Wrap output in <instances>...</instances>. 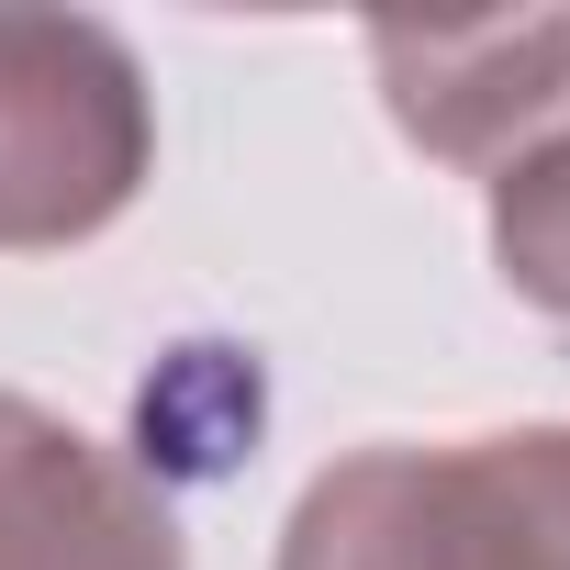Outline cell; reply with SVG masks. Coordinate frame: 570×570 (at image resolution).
<instances>
[{"mask_svg":"<svg viewBox=\"0 0 570 570\" xmlns=\"http://www.w3.org/2000/svg\"><path fill=\"white\" fill-rule=\"evenodd\" d=\"M268 570H570V425L347 448L303 481Z\"/></svg>","mask_w":570,"mask_h":570,"instance_id":"6da1fadb","label":"cell"},{"mask_svg":"<svg viewBox=\"0 0 570 570\" xmlns=\"http://www.w3.org/2000/svg\"><path fill=\"white\" fill-rule=\"evenodd\" d=\"M157 168V90L90 12H0V257L90 246Z\"/></svg>","mask_w":570,"mask_h":570,"instance_id":"7a4b0ae2","label":"cell"},{"mask_svg":"<svg viewBox=\"0 0 570 570\" xmlns=\"http://www.w3.org/2000/svg\"><path fill=\"white\" fill-rule=\"evenodd\" d=\"M370 68L392 124L470 179H503L525 146L570 124V12H492V23H370Z\"/></svg>","mask_w":570,"mask_h":570,"instance_id":"3957f363","label":"cell"},{"mask_svg":"<svg viewBox=\"0 0 570 570\" xmlns=\"http://www.w3.org/2000/svg\"><path fill=\"white\" fill-rule=\"evenodd\" d=\"M0 570H190V537L135 459L0 392Z\"/></svg>","mask_w":570,"mask_h":570,"instance_id":"277c9868","label":"cell"},{"mask_svg":"<svg viewBox=\"0 0 570 570\" xmlns=\"http://www.w3.org/2000/svg\"><path fill=\"white\" fill-rule=\"evenodd\" d=\"M492 268L514 303L570 325V124L492 179Z\"/></svg>","mask_w":570,"mask_h":570,"instance_id":"5b68a950","label":"cell"}]
</instances>
